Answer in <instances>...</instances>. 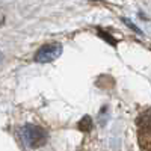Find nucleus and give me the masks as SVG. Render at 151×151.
Instances as JSON below:
<instances>
[{"mask_svg": "<svg viewBox=\"0 0 151 151\" xmlns=\"http://www.w3.org/2000/svg\"><path fill=\"white\" fill-rule=\"evenodd\" d=\"M21 137L29 147H40L45 142L47 133L36 125H26L21 129Z\"/></svg>", "mask_w": 151, "mask_h": 151, "instance_id": "1", "label": "nucleus"}, {"mask_svg": "<svg viewBox=\"0 0 151 151\" xmlns=\"http://www.w3.org/2000/svg\"><path fill=\"white\" fill-rule=\"evenodd\" d=\"M62 53V45L59 42H52V44H45L42 45L35 55V60L38 64H47L55 59H58Z\"/></svg>", "mask_w": 151, "mask_h": 151, "instance_id": "2", "label": "nucleus"}, {"mask_svg": "<svg viewBox=\"0 0 151 151\" xmlns=\"http://www.w3.org/2000/svg\"><path fill=\"white\" fill-rule=\"evenodd\" d=\"M77 127H79L82 132H89L91 127H92V121H91V118H89V116H83L82 121L77 124Z\"/></svg>", "mask_w": 151, "mask_h": 151, "instance_id": "3", "label": "nucleus"}, {"mask_svg": "<svg viewBox=\"0 0 151 151\" xmlns=\"http://www.w3.org/2000/svg\"><path fill=\"white\" fill-rule=\"evenodd\" d=\"M98 36H101L103 40H106L110 45H116V40H115V38H112L107 32H104V30H98Z\"/></svg>", "mask_w": 151, "mask_h": 151, "instance_id": "4", "label": "nucleus"}]
</instances>
